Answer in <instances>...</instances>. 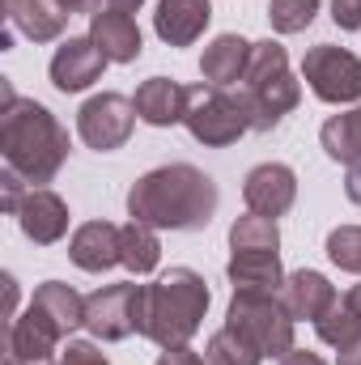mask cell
I'll use <instances>...</instances> for the list:
<instances>
[{
	"instance_id": "6da1fadb",
	"label": "cell",
	"mask_w": 361,
	"mask_h": 365,
	"mask_svg": "<svg viewBox=\"0 0 361 365\" xmlns=\"http://www.w3.org/2000/svg\"><path fill=\"white\" fill-rule=\"evenodd\" d=\"M4 106H0V158L4 170H13L26 187H43L60 175L68 162V132L64 123L34 98H17L4 81Z\"/></svg>"
},
{
	"instance_id": "7a4b0ae2",
	"label": "cell",
	"mask_w": 361,
	"mask_h": 365,
	"mask_svg": "<svg viewBox=\"0 0 361 365\" xmlns=\"http://www.w3.org/2000/svg\"><path fill=\"white\" fill-rule=\"evenodd\" d=\"M217 200H221L217 182L204 170L175 162V166H158L132 182L128 217L153 230H204L217 212Z\"/></svg>"
},
{
	"instance_id": "3957f363",
	"label": "cell",
	"mask_w": 361,
	"mask_h": 365,
	"mask_svg": "<svg viewBox=\"0 0 361 365\" xmlns=\"http://www.w3.org/2000/svg\"><path fill=\"white\" fill-rule=\"evenodd\" d=\"M208 284L204 276L191 268H171L153 284H145V302H141V336L153 340L158 349H179L191 344V336L200 331L204 314H208Z\"/></svg>"
},
{
	"instance_id": "277c9868",
	"label": "cell",
	"mask_w": 361,
	"mask_h": 365,
	"mask_svg": "<svg viewBox=\"0 0 361 365\" xmlns=\"http://www.w3.org/2000/svg\"><path fill=\"white\" fill-rule=\"evenodd\" d=\"M234 90L247 102L251 132H272L302 102V81H293L289 56H285V47L276 38H264V43L251 47V64H247V73H243V81Z\"/></svg>"
},
{
	"instance_id": "5b68a950",
	"label": "cell",
	"mask_w": 361,
	"mask_h": 365,
	"mask_svg": "<svg viewBox=\"0 0 361 365\" xmlns=\"http://www.w3.org/2000/svg\"><path fill=\"white\" fill-rule=\"evenodd\" d=\"M183 123L208 149H225L243 132H251V115H247V102L238 98V90H221V86H208V81L187 90Z\"/></svg>"
},
{
	"instance_id": "8992f818",
	"label": "cell",
	"mask_w": 361,
	"mask_h": 365,
	"mask_svg": "<svg viewBox=\"0 0 361 365\" xmlns=\"http://www.w3.org/2000/svg\"><path fill=\"white\" fill-rule=\"evenodd\" d=\"M225 327L247 336L264 357H285L293 349V314L285 310L280 293H234L225 310Z\"/></svg>"
},
{
	"instance_id": "52a82bcc",
	"label": "cell",
	"mask_w": 361,
	"mask_h": 365,
	"mask_svg": "<svg viewBox=\"0 0 361 365\" xmlns=\"http://www.w3.org/2000/svg\"><path fill=\"white\" fill-rule=\"evenodd\" d=\"M302 81L310 86V93L319 102H332V106L361 102V60L345 47L319 43L302 60Z\"/></svg>"
},
{
	"instance_id": "ba28073f",
	"label": "cell",
	"mask_w": 361,
	"mask_h": 365,
	"mask_svg": "<svg viewBox=\"0 0 361 365\" xmlns=\"http://www.w3.org/2000/svg\"><path fill=\"white\" fill-rule=\"evenodd\" d=\"M141 302H145V284L136 280H119V284H102L86 297V327L93 340H128L132 331L141 336Z\"/></svg>"
},
{
	"instance_id": "9c48e42d",
	"label": "cell",
	"mask_w": 361,
	"mask_h": 365,
	"mask_svg": "<svg viewBox=\"0 0 361 365\" xmlns=\"http://www.w3.org/2000/svg\"><path fill=\"white\" fill-rule=\"evenodd\" d=\"M132 128H136V106L123 93H93L90 102L77 110V136L90 145L93 153L123 149Z\"/></svg>"
},
{
	"instance_id": "30bf717a",
	"label": "cell",
	"mask_w": 361,
	"mask_h": 365,
	"mask_svg": "<svg viewBox=\"0 0 361 365\" xmlns=\"http://www.w3.org/2000/svg\"><path fill=\"white\" fill-rule=\"evenodd\" d=\"M243 200H247V212H260V217L276 221L298 200V175L285 162H264L243 179Z\"/></svg>"
},
{
	"instance_id": "8fae6325",
	"label": "cell",
	"mask_w": 361,
	"mask_h": 365,
	"mask_svg": "<svg viewBox=\"0 0 361 365\" xmlns=\"http://www.w3.org/2000/svg\"><path fill=\"white\" fill-rule=\"evenodd\" d=\"M21 234L34 242V247H56L64 234H68V204L51 191V187H30L21 195V208L13 212Z\"/></svg>"
},
{
	"instance_id": "7c38bea8",
	"label": "cell",
	"mask_w": 361,
	"mask_h": 365,
	"mask_svg": "<svg viewBox=\"0 0 361 365\" xmlns=\"http://www.w3.org/2000/svg\"><path fill=\"white\" fill-rule=\"evenodd\" d=\"M106 64H111V60L93 47L90 34H86V38H64V43L56 47V56H51V86L60 93H81L102 77Z\"/></svg>"
},
{
	"instance_id": "4fadbf2b",
	"label": "cell",
	"mask_w": 361,
	"mask_h": 365,
	"mask_svg": "<svg viewBox=\"0 0 361 365\" xmlns=\"http://www.w3.org/2000/svg\"><path fill=\"white\" fill-rule=\"evenodd\" d=\"M90 38L111 64H132V60H141V51H145V38H141L136 17L123 13V9H111V4L98 9L90 17Z\"/></svg>"
},
{
	"instance_id": "5bb4252c",
	"label": "cell",
	"mask_w": 361,
	"mask_h": 365,
	"mask_svg": "<svg viewBox=\"0 0 361 365\" xmlns=\"http://www.w3.org/2000/svg\"><path fill=\"white\" fill-rule=\"evenodd\" d=\"M280 302H285V310L293 314V323H319V319L340 302V293H336V284H332L323 272L302 268V272L285 276V284H280Z\"/></svg>"
},
{
	"instance_id": "9a60e30c",
	"label": "cell",
	"mask_w": 361,
	"mask_h": 365,
	"mask_svg": "<svg viewBox=\"0 0 361 365\" xmlns=\"http://www.w3.org/2000/svg\"><path fill=\"white\" fill-rule=\"evenodd\" d=\"M208 21H213L208 0H158V13H153V30L166 47H191Z\"/></svg>"
},
{
	"instance_id": "2e32d148",
	"label": "cell",
	"mask_w": 361,
	"mask_h": 365,
	"mask_svg": "<svg viewBox=\"0 0 361 365\" xmlns=\"http://www.w3.org/2000/svg\"><path fill=\"white\" fill-rule=\"evenodd\" d=\"M68 259L81 272H106V268L123 264L119 259V225H111V221H86V225H77L73 238H68Z\"/></svg>"
},
{
	"instance_id": "e0dca14e",
	"label": "cell",
	"mask_w": 361,
	"mask_h": 365,
	"mask_svg": "<svg viewBox=\"0 0 361 365\" xmlns=\"http://www.w3.org/2000/svg\"><path fill=\"white\" fill-rule=\"evenodd\" d=\"M251 47H255V43H247V38H238V34H217V38L204 47V56H200L204 81H208V86H221V90H234V86L243 81L247 64H251Z\"/></svg>"
},
{
	"instance_id": "ac0fdd59",
	"label": "cell",
	"mask_w": 361,
	"mask_h": 365,
	"mask_svg": "<svg viewBox=\"0 0 361 365\" xmlns=\"http://www.w3.org/2000/svg\"><path fill=\"white\" fill-rule=\"evenodd\" d=\"M132 106H136V119H145L149 128H175L187 115V90L171 77H149L136 90Z\"/></svg>"
},
{
	"instance_id": "d6986e66",
	"label": "cell",
	"mask_w": 361,
	"mask_h": 365,
	"mask_svg": "<svg viewBox=\"0 0 361 365\" xmlns=\"http://www.w3.org/2000/svg\"><path fill=\"white\" fill-rule=\"evenodd\" d=\"M225 276L234 293H280L285 272H280V251H234Z\"/></svg>"
},
{
	"instance_id": "ffe728a7",
	"label": "cell",
	"mask_w": 361,
	"mask_h": 365,
	"mask_svg": "<svg viewBox=\"0 0 361 365\" xmlns=\"http://www.w3.org/2000/svg\"><path fill=\"white\" fill-rule=\"evenodd\" d=\"M68 9L60 0H9V21L17 34H26L30 43H56L68 26Z\"/></svg>"
},
{
	"instance_id": "44dd1931",
	"label": "cell",
	"mask_w": 361,
	"mask_h": 365,
	"mask_svg": "<svg viewBox=\"0 0 361 365\" xmlns=\"http://www.w3.org/2000/svg\"><path fill=\"white\" fill-rule=\"evenodd\" d=\"M60 340H64L60 327L30 302V310L17 314L9 327V357H56Z\"/></svg>"
},
{
	"instance_id": "7402d4cb",
	"label": "cell",
	"mask_w": 361,
	"mask_h": 365,
	"mask_svg": "<svg viewBox=\"0 0 361 365\" xmlns=\"http://www.w3.org/2000/svg\"><path fill=\"white\" fill-rule=\"evenodd\" d=\"M30 302L60 327V336H73L77 327H86V297L64 280H43Z\"/></svg>"
},
{
	"instance_id": "603a6c76",
	"label": "cell",
	"mask_w": 361,
	"mask_h": 365,
	"mask_svg": "<svg viewBox=\"0 0 361 365\" xmlns=\"http://www.w3.org/2000/svg\"><path fill=\"white\" fill-rule=\"evenodd\" d=\"M119 259L132 276H149L158 264H162V238L153 225L145 221H128L119 225Z\"/></svg>"
},
{
	"instance_id": "cb8c5ba5",
	"label": "cell",
	"mask_w": 361,
	"mask_h": 365,
	"mask_svg": "<svg viewBox=\"0 0 361 365\" xmlns=\"http://www.w3.org/2000/svg\"><path fill=\"white\" fill-rule=\"evenodd\" d=\"M323 140V153L340 166H357L361 162V106L345 110V115H332L319 132Z\"/></svg>"
},
{
	"instance_id": "d4e9b609",
	"label": "cell",
	"mask_w": 361,
	"mask_h": 365,
	"mask_svg": "<svg viewBox=\"0 0 361 365\" xmlns=\"http://www.w3.org/2000/svg\"><path fill=\"white\" fill-rule=\"evenodd\" d=\"M204 361L208 365H260L264 361V353H260L247 336H238L234 327H221V331L208 336V344H204Z\"/></svg>"
},
{
	"instance_id": "484cf974",
	"label": "cell",
	"mask_w": 361,
	"mask_h": 365,
	"mask_svg": "<svg viewBox=\"0 0 361 365\" xmlns=\"http://www.w3.org/2000/svg\"><path fill=\"white\" fill-rule=\"evenodd\" d=\"M230 251H280V230L272 217L247 212L230 225Z\"/></svg>"
},
{
	"instance_id": "4316f807",
	"label": "cell",
	"mask_w": 361,
	"mask_h": 365,
	"mask_svg": "<svg viewBox=\"0 0 361 365\" xmlns=\"http://www.w3.org/2000/svg\"><path fill=\"white\" fill-rule=\"evenodd\" d=\"M315 331H319V340L327 344V349H336V353H345V349H353L361 340V323H357V314L349 310V302L340 297L319 323H315Z\"/></svg>"
},
{
	"instance_id": "83f0119b",
	"label": "cell",
	"mask_w": 361,
	"mask_h": 365,
	"mask_svg": "<svg viewBox=\"0 0 361 365\" xmlns=\"http://www.w3.org/2000/svg\"><path fill=\"white\" fill-rule=\"evenodd\" d=\"M319 0H268V21L276 34H298L315 21Z\"/></svg>"
},
{
	"instance_id": "f1b7e54d",
	"label": "cell",
	"mask_w": 361,
	"mask_h": 365,
	"mask_svg": "<svg viewBox=\"0 0 361 365\" xmlns=\"http://www.w3.org/2000/svg\"><path fill=\"white\" fill-rule=\"evenodd\" d=\"M327 259L340 272L361 276V225H340L327 234Z\"/></svg>"
},
{
	"instance_id": "f546056e",
	"label": "cell",
	"mask_w": 361,
	"mask_h": 365,
	"mask_svg": "<svg viewBox=\"0 0 361 365\" xmlns=\"http://www.w3.org/2000/svg\"><path fill=\"white\" fill-rule=\"evenodd\" d=\"M60 365H111L106 361V353L90 344V340H68V349L60 353Z\"/></svg>"
},
{
	"instance_id": "4dcf8cb0",
	"label": "cell",
	"mask_w": 361,
	"mask_h": 365,
	"mask_svg": "<svg viewBox=\"0 0 361 365\" xmlns=\"http://www.w3.org/2000/svg\"><path fill=\"white\" fill-rule=\"evenodd\" d=\"M332 21L340 30H361V0H332Z\"/></svg>"
},
{
	"instance_id": "1f68e13d",
	"label": "cell",
	"mask_w": 361,
	"mask_h": 365,
	"mask_svg": "<svg viewBox=\"0 0 361 365\" xmlns=\"http://www.w3.org/2000/svg\"><path fill=\"white\" fill-rule=\"evenodd\" d=\"M0 187H4V212H9V217H13V212H17V208H21V195H26V191H30V187H26V182L17 179V175H13V170H4V175H0Z\"/></svg>"
},
{
	"instance_id": "d6a6232c",
	"label": "cell",
	"mask_w": 361,
	"mask_h": 365,
	"mask_svg": "<svg viewBox=\"0 0 361 365\" xmlns=\"http://www.w3.org/2000/svg\"><path fill=\"white\" fill-rule=\"evenodd\" d=\"M158 365H208V361H204L200 353H191L187 344H179V349H162Z\"/></svg>"
},
{
	"instance_id": "836d02e7",
	"label": "cell",
	"mask_w": 361,
	"mask_h": 365,
	"mask_svg": "<svg viewBox=\"0 0 361 365\" xmlns=\"http://www.w3.org/2000/svg\"><path fill=\"white\" fill-rule=\"evenodd\" d=\"M280 365H327L319 353H306V349H289L285 357H280Z\"/></svg>"
},
{
	"instance_id": "e575fe53",
	"label": "cell",
	"mask_w": 361,
	"mask_h": 365,
	"mask_svg": "<svg viewBox=\"0 0 361 365\" xmlns=\"http://www.w3.org/2000/svg\"><path fill=\"white\" fill-rule=\"evenodd\" d=\"M345 195H349L353 204H361V162L349 166V175H345Z\"/></svg>"
},
{
	"instance_id": "d590c367",
	"label": "cell",
	"mask_w": 361,
	"mask_h": 365,
	"mask_svg": "<svg viewBox=\"0 0 361 365\" xmlns=\"http://www.w3.org/2000/svg\"><path fill=\"white\" fill-rule=\"evenodd\" d=\"M68 13H86V17H93L98 9H106V0H60Z\"/></svg>"
},
{
	"instance_id": "8d00e7d4",
	"label": "cell",
	"mask_w": 361,
	"mask_h": 365,
	"mask_svg": "<svg viewBox=\"0 0 361 365\" xmlns=\"http://www.w3.org/2000/svg\"><path fill=\"white\" fill-rule=\"evenodd\" d=\"M4 365H60L56 357H9Z\"/></svg>"
},
{
	"instance_id": "74e56055",
	"label": "cell",
	"mask_w": 361,
	"mask_h": 365,
	"mask_svg": "<svg viewBox=\"0 0 361 365\" xmlns=\"http://www.w3.org/2000/svg\"><path fill=\"white\" fill-rule=\"evenodd\" d=\"M345 302H349V310L357 314V323H361V284H353V289L345 293Z\"/></svg>"
},
{
	"instance_id": "f35d334b",
	"label": "cell",
	"mask_w": 361,
	"mask_h": 365,
	"mask_svg": "<svg viewBox=\"0 0 361 365\" xmlns=\"http://www.w3.org/2000/svg\"><path fill=\"white\" fill-rule=\"evenodd\" d=\"M340 365H361V340L353 344V349H345V353H340Z\"/></svg>"
},
{
	"instance_id": "ab89813d",
	"label": "cell",
	"mask_w": 361,
	"mask_h": 365,
	"mask_svg": "<svg viewBox=\"0 0 361 365\" xmlns=\"http://www.w3.org/2000/svg\"><path fill=\"white\" fill-rule=\"evenodd\" d=\"M4 293H9V314L17 310V280L13 276H4Z\"/></svg>"
},
{
	"instance_id": "60d3db41",
	"label": "cell",
	"mask_w": 361,
	"mask_h": 365,
	"mask_svg": "<svg viewBox=\"0 0 361 365\" xmlns=\"http://www.w3.org/2000/svg\"><path fill=\"white\" fill-rule=\"evenodd\" d=\"M106 4H111V9H123V13H136L145 0H106Z\"/></svg>"
}]
</instances>
